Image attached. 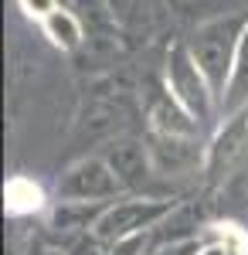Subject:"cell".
Returning a JSON list of instances; mask_svg holds the SVG:
<instances>
[{"label":"cell","instance_id":"52a82bcc","mask_svg":"<svg viewBox=\"0 0 248 255\" xmlns=\"http://www.w3.org/2000/svg\"><path fill=\"white\" fill-rule=\"evenodd\" d=\"M248 150V109L238 116H228L214 126V136L208 139V163L204 170L214 177L228 174Z\"/></svg>","mask_w":248,"mask_h":255},{"label":"cell","instance_id":"ffe728a7","mask_svg":"<svg viewBox=\"0 0 248 255\" xmlns=\"http://www.w3.org/2000/svg\"><path fill=\"white\" fill-rule=\"evenodd\" d=\"M65 3H68V0H65Z\"/></svg>","mask_w":248,"mask_h":255},{"label":"cell","instance_id":"7a4b0ae2","mask_svg":"<svg viewBox=\"0 0 248 255\" xmlns=\"http://www.w3.org/2000/svg\"><path fill=\"white\" fill-rule=\"evenodd\" d=\"M163 89H167L204 129L221 123V99L211 89V82L204 79V72L197 68V61L191 58L187 44H173L170 51H167Z\"/></svg>","mask_w":248,"mask_h":255},{"label":"cell","instance_id":"ba28073f","mask_svg":"<svg viewBox=\"0 0 248 255\" xmlns=\"http://www.w3.org/2000/svg\"><path fill=\"white\" fill-rule=\"evenodd\" d=\"M146 133L160 136H204V126L160 85L146 102Z\"/></svg>","mask_w":248,"mask_h":255},{"label":"cell","instance_id":"5b68a950","mask_svg":"<svg viewBox=\"0 0 248 255\" xmlns=\"http://www.w3.org/2000/svg\"><path fill=\"white\" fill-rule=\"evenodd\" d=\"M143 139L150 146L153 174H160V177L197 174L208 163V139L204 136H160V133H146Z\"/></svg>","mask_w":248,"mask_h":255},{"label":"cell","instance_id":"d6986e66","mask_svg":"<svg viewBox=\"0 0 248 255\" xmlns=\"http://www.w3.org/2000/svg\"><path fill=\"white\" fill-rule=\"evenodd\" d=\"M242 255H248V252H242Z\"/></svg>","mask_w":248,"mask_h":255},{"label":"cell","instance_id":"2e32d148","mask_svg":"<svg viewBox=\"0 0 248 255\" xmlns=\"http://www.w3.org/2000/svg\"><path fill=\"white\" fill-rule=\"evenodd\" d=\"M153 235H136V238H123V242H113L106 255H146Z\"/></svg>","mask_w":248,"mask_h":255},{"label":"cell","instance_id":"8992f818","mask_svg":"<svg viewBox=\"0 0 248 255\" xmlns=\"http://www.w3.org/2000/svg\"><path fill=\"white\" fill-rule=\"evenodd\" d=\"M102 157L113 167V174L119 177V184H123L126 194L136 191V187H143L153 177V160H150L146 139L116 136V139H109V146H102Z\"/></svg>","mask_w":248,"mask_h":255},{"label":"cell","instance_id":"9c48e42d","mask_svg":"<svg viewBox=\"0 0 248 255\" xmlns=\"http://www.w3.org/2000/svg\"><path fill=\"white\" fill-rule=\"evenodd\" d=\"M109 204H99V201H55L48 208V228L61 235V242L72 235H85V232H96L99 218Z\"/></svg>","mask_w":248,"mask_h":255},{"label":"cell","instance_id":"4fadbf2b","mask_svg":"<svg viewBox=\"0 0 248 255\" xmlns=\"http://www.w3.org/2000/svg\"><path fill=\"white\" fill-rule=\"evenodd\" d=\"M204 249V235L197 238H153L146 255H197Z\"/></svg>","mask_w":248,"mask_h":255},{"label":"cell","instance_id":"8fae6325","mask_svg":"<svg viewBox=\"0 0 248 255\" xmlns=\"http://www.w3.org/2000/svg\"><path fill=\"white\" fill-rule=\"evenodd\" d=\"M248 109V27L245 38H242V48H238V58H235V68H231L228 89L221 96V119L238 116Z\"/></svg>","mask_w":248,"mask_h":255},{"label":"cell","instance_id":"9a60e30c","mask_svg":"<svg viewBox=\"0 0 248 255\" xmlns=\"http://www.w3.org/2000/svg\"><path fill=\"white\" fill-rule=\"evenodd\" d=\"M17 7L31 20H38V24H41L44 17H51L58 7H68V3H65V0H17Z\"/></svg>","mask_w":248,"mask_h":255},{"label":"cell","instance_id":"277c9868","mask_svg":"<svg viewBox=\"0 0 248 255\" xmlns=\"http://www.w3.org/2000/svg\"><path fill=\"white\" fill-rule=\"evenodd\" d=\"M58 201H99V204H113L116 197H123V184L113 174V167L106 163L102 153H89V157L72 160L55 187Z\"/></svg>","mask_w":248,"mask_h":255},{"label":"cell","instance_id":"5bb4252c","mask_svg":"<svg viewBox=\"0 0 248 255\" xmlns=\"http://www.w3.org/2000/svg\"><path fill=\"white\" fill-rule=\"evenodd\" d=\"M106 242L96 235V232H85V235H72L61 242V252L65 255H106Z\"/></svg>","mask_w":248,"mask_h":255},{"label":"cell","instance_id":"ac0fdd59","mask_svg":"<svg viewBox=\"0 0 248 255\" xmlns=\"http://www.w3.org/2000/svg\"><path fill=\"white\" fill-rule=\"evenodd\" d=\"M38 255H65V252H55V249H44V252H38Z\"/></svg>","mask_w":248,"mask_h":255},{"label":"cell","instance_id":"3957f363","mask_svg":"<svg viewBox=\"0 0 248 255\" xmlns=\"http://www.w3.org/2000/svg\"><path fill=\"white\" fill-rule=\"evenodd\" d=\"M177 211V201L163 194H123L102 211L96 225V235L113 245L123 238H136V235H153L167 218Z\"/></svg>","mask_w":248,"mask_h":255},{"label":"cell","instance_id":"6da1fadb","mask_svg":"<svg viewBox=\"0 0 248 255\" xmlns=\"http://www.w3.org/2000/svg\"><path fill=\"white\" fill-rule=\"evenodd\" d=\"M245 27H248V14H218V17L197 24L191 31V38L184 41L191 58L197 61V68L211 82V89L218 92V99L228 89L231 68H235L238 48H242V38H245Z\"/></svg>","mask_w":248,"mask_h":255},{"label":"cell","instance_id":"e0dca14e","mask_svg":"<svg viewBox=\"0 0 248 255\" xmlns=\"http://www.w3.org/2000/svg\"><path fill=\"white\" fill-rule=\"evenodd\" d=\"M177 3H184V7H194V3H204V0H177Z\"/></svg>","mask_w":248,"mask_h":255},{"label":"cell","instance_id":"7c38bea8","mask_svg":"<svg viewBox=\"0 0 248 255\" xmlns=\"http://www.w3.org/2000/svg\"><path fill=\"white\" fill-rule=\"evenodd\" d=\"M3 201H7V215L10 218H27L44 211V191L27 177H10L3 187Z\"/></svg>","mask_w":248,"mask_h":255},{"label":"cell","instance_id":"30bf717a","mask_svg":"<svg viewBox=\"0 0 248 255\" xmlns=\"http://www.w3.org/2000/svg\"><path fill=\"white\" fill-rule=\"evenodd\" d=\"M41 34L55 44L58 51H78L85 44V20L72 7H58L51 17L41 20Z\"/></svg>","mask_w":248,"mask_h":255}]
</instances>
